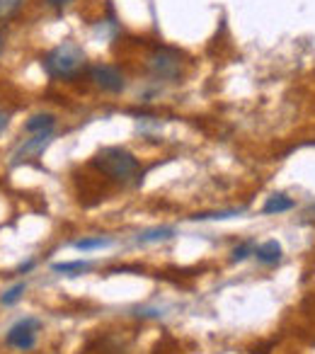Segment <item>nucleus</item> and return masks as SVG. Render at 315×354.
Returning a JSON list of instances; mask_svg holds the SVG:
<instances>
[{
  "mask_svg": "<svg viewBox=\"0 0 315 354\" xmlns=\"http://www.w3.org/2000/svg\"><path fill=\"white\" fill-rule=\"evenodd\" d=\"M281 255H284V250H281L279 241H265L255 248V257L262 265H276L281 260Z\"/></svg>",
  "mask_w": 315,
  "mask_h": 354,
  "instance_id": "nucleus-7",
  "label": "nucleus"
},
{
  "mask_svg": "<svg viewBox=\"0 0 315 354\" xmlns=\"http://www.w3.org/2000/svg\"><path fill=\"white\" fill-rule=\"evenodd\" d=\"M68 3H73V0H46V6H49V8H56V10H59V8H66Z\"/></svg>",
  "mask_w": 315,
  "mask_h": 354,
  "instance_id": "nucleus-17",
  "label": "nucleus"
},
{
  "mask_svg": "<svg viewBox=\"0 0 315 354\" xmlns=\"http://www.w3.org/2000/svg\"><path fill=\"white\" fill-rule=\"evenodd\" d=\"M112 238H83V241H75L73 248L75 250H83V252H90V250H102V248H112Z\"/></svg>",
  "mask_w": 315,
  "mask_h": 354,
  "instance_id": "nucleus-11",
  "label": "nucleus"
},
{
  "mask_svg": "<svg viewBox=\"0 0 315 354\" xmlns=\"http://www.w3.org/2000/svg\"><path fill=\"white\" fill-rule=\"evenodd\" d=\"M41 323L37 318H22L8 330L6 342L15 349H32L37 344V333H39Z\"/></svg>",
  "mask_w": 315,
  "mask_h": 354,
  "instance_id": "nucleus-4",
  "label": "nucleus"
},
{
  "mask_svg": "<svg viewBox=\"0 0 315 354\" xmlns=\"http://www.w3.org/2000/svg\"><path fill=\"white\" fill-rule=\"evenodd\" d=\"M6 127H8V114H6V112H0V133L6 131Z\"/></svg>",
  "mask_w": 315,
  "mask_h": 354,
  "instance_id": "nucleus-18",
  "label": "nucleus"
},
{
  "mask_svg": "<svg viewBox=\"0 0 315 354\" xmlns=\"http://www.w3.org/2000/svg\"><path fill=\"white\" fill-rule=\"evenodd\" d=\"M296 207V202L286 194H271L267 197L265 207H262V214H284V212H291Z\"/></svg>",
  "mask_w": 315,
  "mask_h": 354,
  "instance_id": "nucleus-10",
  "label": "nucleus"
},
{
  "mask_svg": "<svg viewBox=\"0 0 315 354\" xmlns=\"http://www.w3.org/2000/svg\"><path fill=\"white\" fill-rule=\"evenodd\" d=\"M305 216L315 218V204H313V207H308V212H305Z\"/></svg>",
  "mask_w": 315,
  "mask_h": 354,
  "instance_id": "nucleus-20",
  "label": "nucleus"
},
{
  "mask_svg": "<svg viewBox=\"0 0 315 354\" xmlns=\"http://www.w3.org/2000/svg\"><path fill=\"white\" fill-rule=\"evenodd\" d=\"M32 267H35V260H30V262H22V265H20V272H30Z\"/></svg>",
  "mask_w": 315,
  "mask_h": 354,
  "instance_id": "nucleus-19",
  "label": "nucleus"
},
{
  "mask_svg": "<svg viewBox=\"0 0 315 354\" xmlns=\"http://www.w3.org/2000/svg\"><path fill=\"white\" fill-rule=\"evenodd\" d=\"M54 127H56V117L44 112V114H35V117L25 124V131L27 133H51Z\"/></svg>",
  "mask_w": 315,
  "mask_h": 354,
  "instance_id": "nucleus-9",
  "label": "nucleus"
},
{
  "mask_svg": "<svg viewBox=\"0 0 315 354\" xmlns=\"http://www.w3.org/2000/svg\"><path fill=\"white\" fill-rule=\"evenodd\" d=\"M3 46H6V41H3V37H0V54H3Z\"/></svg>",
  "mask_w": 315,
  "mask_h": 354,
  "instance_id": "nucleus-21",
  "label": "nucleus"
},
{
  "mask_svg": "<svg viewBox=\"0 0 315 354\" xmlns=\"http://www.w3.org/2000/svg\"><path fill=\"white\" fill-rule=\"evenodd\" d=\"M242 214V209H226V212H204V214H194L192 221H209V218H216V221H226Z\"/></svg>",
  "mask_w": 315,
  "mask_h": 354,
  "instance_id": "nucleus-13",
  "label": "nucleus"
},
{
  "mask_svg": "<svg viewBox=\"0 0 315 354\" xmlns=\"http://www.w3.org/2000/svg\"><path fill=\"white\" fill-rule=\"evenodd\" d=\"M255 241H245V243H240V245H236L233 248V252H231V260L233 262H242V260H247L250 255H255Z\"/></svg>",
  "mask_w": 315,
  "mask_h": 354,
  "instance_id": "nucleus-15",
  "label": "nucleus"
},
{
  "mask_svg": "<svg viewBox=\"0 0 315 354\" xmlns=\"http://www.w3.org/2000/svg\"><path fill=\"white\" fill-rule=\"evenodd\" d=\"M175 238V228L173 226H160V228H151V231H143L136 236L138 245H151V243H163Z\"/></svg>",
  "mask_w": 315,
  "mask_h": 354,
  "instance_id": "nucleus-8",
  "label": "nucleus"
},
{
  "mask_svg": "<svg viewBox=\"0 0 315 354\" xmlns=\"http://www.w3.org/2000/svg\"><path fill=\"white\" fill-rule=\"evenodd\" d=\"M146 68L158 80H180L182 78V54L170 46H158L146 59Z\"/></svg>",
  "mask_w": 315,
  "mask_h": 354,
  "instance_id": "nucleus-3",
  "label": "nucleus"
},
{
  "mask_svg": "<svg viewBox=\"0 0 315 354\" xmlns=\"http://www.w3.org/2000/svg\"><path fill=\"white\" fill-rule=\"evenodd\" d=\"M85 64H88V61H85L83 46L75 44V41H61V44L54 46V49L44 56V61H41L44 71L56 80H73L75 75L83 73Z\"/></svg>",
  "mask_w": 315,
  "mask_h": 354,
  "instance_id": "nucleus-2",
  "label": "nucleus"
},
{
  "mask_svg": "<svg viewBox=\"0 0 315 354\" xmlns=\"http://www.w3.org/2000/svg\"><path fill=\"white\" fill-rule=\"evenodd\" d=\"M93 270V265L85 260H78V262H56L54 265V272H64V274H83V272Z\"/></svg>",
  "mask_w": 315,
  "mask_h": 354,
  "instance_id": "nucleus-12",
  "label": "nucleus"
},
{
  "mask_svg": "<svg viewBox=\"0 0 315 354\" xmlns=\"http://www.w3.org/2000/svg\"><path fill=\"white\" fill-rule=\"evenodd\" d=\"M49 141H51V133H32V138H27V141L15 151V156H12V165H20V162L30 160V158L41 156L44 148L49 146Z\"/></svg>",
  "mask_w": 315,
  "mask_h": 354,
  "instance_id": "nucleus-6",
  "label": "nucleus"
},
{
  "mask_svg": "<svg viewBox=\"0 0 315 354\" xmlns=\"http://www.w3.org/2000/svg\"><path fill=\"white\" fill-rule=\"evenodd\" d=\"M93 167L102 172V175H107L109 180L122 185L133 183L141 175L138 158L133 153H128L126 148H119V146H109L97 151V156L93 158Z\"/></svg>",
  "mask_w": 315,
  "mask_h": 354,
  "instance_id": "nucleus-1",
  "label": "nucleus"
},
{
  "mask_svg": "<svg viewBox=\"0 0 315 354\" xmlns=\"http://www.w3.org/2000/svg\"><path fill=\"white\" fill-rule=\"evenodd\" d=\"M25 291H27V284H25V281H20V284L10 286L6 294L0 296V301H3V306H15L17 301L22 299V294H25Z\"/></svg>",
  "mask_w": 315,
  "mask_h": 354,
  "instance_id": "nucleus-14",
  "label": "nucleus"
},
{
  "mask_svg": "<svg viewBox=\"0 0 315 354\" xmlns=\"http://www.w3.org/2000/svg\"><path fill=\"white\" fill-rule=\"evenodd\" d=\"M22 3H25V0H0V20L15 15L22 8Z\"/></svg>",
  "mask_w": 315,
  "mask_h": 354,
  "instance_id": "nucleus-16",
  "label": "nucleus"
},
{
  "mask_svg": "<svg viewBox=\"0 0 315 354\" xmlns=\"http://www.w3.org/2000/svg\"><path fill=\"white\" fill-rule=\"evenodd\" d=\"M90 80L97 85L99 90L104 93H122L126 88V80H124V73L117 68V66H107V64H97V66H90Z\"/></svg>",
  "mask_w": 315,
  "mask_h": 354,
  "instance_id": "nucleus-5",
  "label": "nucleus"
}]
</instances>
